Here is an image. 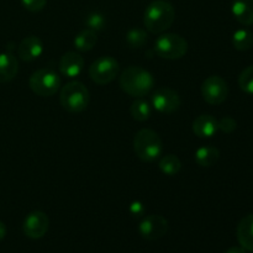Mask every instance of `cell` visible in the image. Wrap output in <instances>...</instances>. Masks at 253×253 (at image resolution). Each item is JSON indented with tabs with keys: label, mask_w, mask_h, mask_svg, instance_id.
<instances>
[{
	"label": "cell",
	"mask_w": 253,
	"mask_h": 253,
	"mask_svg": "<svg viewBox=\"0 0 253 253\" xmlns=\"http://www.w3.org/2000/svg\"><path fill=\"white\" fill-rule=\"evenodd\" d=\"M120 88L130 96L141 98L152 90L155 85V78L145 68L138 66H131L121 73L119 78Z\"/></svg>",
	"instance_id": "1"
},
{
	"label": "cell",
	"mask_w": 253,
	"mask_h": 253,
	"mask_svg": "<svg viewBox=\"0 0 253 253\" xmlns=\"http://www.w3.org/2000/svg\"><path fill=\"white\" fill-rule=\"evenodd\" d=\"M175 19V10L172 4L166 0H156L151 2L143 14V24L147 31L152 34H162L169 29Z\"/></svg>",
	"instance_id": "2"
},
{
	"label": "cell",
	"mask_w": 253,
	"mask_h": 253,
	"mask_svg": "<svg viewBox=\"0 0 253 253\" xmlns=\"http://www.w3.org/2000/svg\"><path fill=\"white\" fill-rule=\"evenodd\" d=\"M133 151L143 162H153L162 156V140L156 131L142 128L133 137Z\"/></svg>",
	"instance_id": "3"
},
{
	"label": "cell",
	"mask_w": 253,
	"mask_h": 253,
	"mask_svg": "<svg viewBox=\"0 0 253 253\" xmlns=\"http://www.w3.org/2000/svg\"><path fill=\"white\" fill-rule=\"evenodd\" d=\"M90 95L83 83L73 81L67 83L59 93V101L64 110L69 113H82L89 105Z\"/></svg>",
	"instance_id": "4"
},
{
	"label": "cell",
	"mask_w": 253,
	"mask_h": 253,
	"mask_svg": "<svg viewBox=\"0 0 253 253\" xmlns=\"http://www.w3.org/2000/svg\"><path fill=\"white\" fill-rule=\"evenodd\" d=\"M153 51L161 58L179 59L188 52V42L177 34H163L155 41Z\"/></svg>",
	"instance_id": "5"
},
{
	"label": "cell",
	"mask_w": 253,
	"mask_h": 253,
	"mask_svg": "<svg viewBox=\"0 0 253 253\" xmlns=\"http://www.w3.org/2000/svg\"><path fill=\"white\" fill-rule=\"evenodd\" d=\"M29 85L39 96H52L61 86V78L52 68H42L34 72L30 77Z\"/></svg>",
	"instance_id": "6"
},
{
	"label": "cell",
	"mask_w": 253,
	"mask_h": 253,
	"mask_svg": "<svg viewBox=\"0 0 253 253\" xmlns=\"http://www.w3.org/2000/svg\"><path fill=\"white\" fill-rule=\"evenodd\" d=\"M119 62L111 56H103L89 67V77L96 84H109L118 77Z\"/></svg>",
	"instance_id": "7"
},
{
	"label": "cell",
	"mask_w": 253,
	"mask_h": 253,
	"mask_svg": "<svg viewBox=\"0 0 253 253\" xmlns=\"http://www.w3.org/2000/svg\"><path fill=\"white\" fill-rule=\"evenodd\" d=\"M202 95L207 103L220 105L229 96V85L222 77L210 76L203 83Z\"/></svg>",
	"instance_id": "8"
},
{
	"label": "cell",
	"mask_w": 253,
	"mask_h": 253,
	"mask_svg": "<svg viewBox=\"0 0 253 253\" xmlns=\"http://www.w3.org/2000/svg\"><path fill=\"white\" fill-rule=\"evenodd\" d=\"M151 103L152 106L157 111L163 114H170L177 111L180 108V96L174 89L167 88V86H163V88L157 89V90L153 93L152 98H151Z\"/></svg>",
	"instance_id": "9"
},
{
	"label": "cell",
	"mask_w": 253,
	"mask_h": 253,
	"mask_svg": "<svg viewBox=\"0 0 253 253\" xmlns=\"http://www.w3.org/2000/svg\"><path fill=\"white\" fill-rule=\"evenodd\" d=\"M49 227V219L46 212L41 210H35L30 212L24 220L22 230L25 236L32 240H39L47 234Z\"/></svg>",
	"instance_id": "10"
},
{
	"label": "cell",
	"mask_w": 253,
	"mask_h": 253,
	"mask_svg": "<svg viewBox=\"0 0 253 253\" xmlns=\"http://www.w3.org/2000/svg\"><path fill=\"white\" fill-rule=\"evenodd\" d=\"M167 219L161 215H148L138 225V231L143 239L148 241H156L165 236L168 232Z\"/></svg>",
	"instance_id": "11"
},
{
	"label": "cell",
	"mask_w": 253,
	"mask_h": 253,
	"mask_svg": "<svg viewBox=\"0 0 253 253\" xmlns=\"http://www.w3.org/2000/svg\"><path fill=\"white\" fill-rule=\"evenodd\" d=\"M43 52V43L35 35L25 37L17 47V56L25 62H32L39 58Z\"/></svg>",
	"instance_id": "12"
},
{
	"label": "cell",
	"mask_w": 253,
	"mask_h": 253,
	"mask_svg": "<svg viewBox=\"0 0 253 253\" xmlns=\"http://www.w3.org/2000/svg\"><path fill=\"white\" fill-rule=\"evenodd\" d=\"M84 58L77 52H66L59 59V72L67 78H74L82 73Z\"/></svg>",
	"instance_id": "13"
},
{
	"label": "cell",
	"mask_w": 253,
	"mask_h": 253,
	"mask_svg": "<svg viewBox=\"0 0 253 253\" xmlns=\"http://www.w3.org/2000/svg\"><path fill=\"white\" fill-rule=\"evenodd\" d=\"M193 132L200 138H210L219 130V120L212 115H199L193 121Z\"/></svg>",
	"instance_id": "14"
},
{
	"label": "cell",
	"mask_w": 253,
	"mask_h": 253,
	"mask_svg": "<svg viewBox=\"0 0 253 253\" xmlns=\"http://www.w3.org/2000/svg\"><path fill=\"white\" fill-rule=\"evenodd\" d=\"M236 234L242 249L253 253V214L246 215L240 220Z\"/></svg>",
	"instance_id": "15"
},
{
	"label": "cell",
	"mask_w": 253,
	"mask_h": 253,
	"mask_svg": "<svg viewBox=\"0 0 253 253\" xmlns=\"http://www.w3.org/2000/svg\"><path fill=\"white\" fill-rule=\"evenodd\" d=\"M231 12L235 20L244 26L253 25V0H232Z\"/></svg>",
	"instance_id": "16"
},
{
	"label": "cell",
	"mask_w": 253,
	"mask_h": 253,
	"mask_svg": "<svg viewBox=\"0 0 253 253\" xmlns=\"http://www.w3.org/2000/svg\"><path fill=\"white\" fill-rule=\"evenodd\" d=\"M19 72V62L10 52L0 53V83H7L16 77Z\"/></svg>",
	"instance_id": "17"
},
{
	"label": "cell",
	"mask_w": 253,
	"mask_h": 253,
	"mask_svg": "<svg viewBox=\"0 0 253 253\" xmlns=\"http://www.w3.org/2000/svg\"><path fill=\"white\" fill-rule=\"evenodd\" d=\"M220 158V151L212 146H203L195 151L194 160L200 167H212Z\"/></svg>",
	"instance_id": "18"
},
{
	"label": "cell",
	"mask_w": 253,
	"mask_h": 253,
	"mask_svg": "<svg viewBox=\"0 0 253 253\" xmlns=\"http://www.w3.org/2000/svg\"><path fill=\"white\" fill-rule=\"evenodd\" d=\"M96 42H98V36L96 32L91 31V30L85 29L83 31L79 32L76 37H74V47L78 49L79 52H88L95 47Z\"/></svg>",
	"instance_id": "19"
},
{
	"label": "cell",
	"mask_w": 253,
	"mask_h": 253,
	"mask_svg": "<svg viewBox=\"0 0 253 253\" xmlns=\"http://www.w3.org/2000/svg\"><path fill=\"white\" fill-rule=\"evenodd\" d=\"M161 172L166 175H177L182 169V162L175 155H166L163 156L158 163Z\"/></svg>",
	"instance_id": "20"
},
{
	"label": "cell",
	"mask_w": 253,
	"mask_h": 253,
	"mask_svg": "<svg viewBox=\"0 0 253 253\" xmlns=\"http://www.w3.org/2000/svg\"><path fill=\"white\" fill-rule=\"evenodd\" d=\"M232 44H234L235 49H237V51H249L253 46V34L250 30L246 29L237 30L232 35Z\"/></svg>",
	"instance_id": "21"
},
{
	"label": "cell",
	"mask_w": 253,
	"mask_h": 253,
	"mask_svg": "<svg viewBox=\"0 0 253 253\" xmlns=\"http://www.w3.org/2000/svg\"><path fill=\"white\" fill-rule=\"evenodd\" d=\"M151 113H152V110H151L150 104L146 100H143V99H136L130 106L131 116L136 121H140V123L148 120L151 116Z\"/></svg>",
	"instance_id": "22"
},
{
	"label": "cell",
	"mask_w": 253,
	"mask_h": 253,
	"mask_svg": "<svg viewBox=\"0 0 253 253\" xmlns=\"http://www.w3.org/2000/svg\"><path fill=\"white\" fill-rule=\"evenodd\" d=\"M147 32L143 29H138V27H135V29L128 30V32L126 34V43L130 48L137 49L141 48V47L145 46V43L147 42Z\"/></svg>",
	"instance_id": "23"
},
{
	"label": "cell",
	"mask_w": 253,
	"mask_h": 253,
	"mask_svg": "<svg viewBox=\"0 0 253 253\" xmlns=\"http://www.w3.org/2000/svg\"><path fill=\"white\" fill-rule=\"evenodd\" d=\"M239 86L246 94L253 95V66H249L240 73Z\"/></svg>",
	"instance_id": "24"
},
{
	"label": "cell",
	"mask_w": 253,
	"mask_h": 253,
	"mask_svg": "<svg viewBox=\"0 0 253 253\" xmlns=\"http://www.w3.org/2000/svg\"><path fill=\"white\" fill-rule=\"evenodd\" d=\"M85 22L89 30L96 32L100 31V30H103L104 27H105L106 20L105 17H104V15L100 14V12H93V14H90L86 17Z\"/></svg>",
	"instance_id": "25"
},
{
	"label": "cell",
	"mask_w": 253,
	"mask_h": 253,
	"mask_svg": "<svg viewBox=\"0 0 253 253\" xmlns=\"http://www.w3.org/2000/svg\"><path fill=\"white\" fill-rule=\"evenodd\" d=\"M237 127V123L231 116H224L221 120H219V130L225 133H232Z\"/></svg>",
	"instance_id": "26"
},
{
	"label": "cell",
	"mask_w": 253,
	"mask_h": 253,
	"mask_svg": "<svg viewBox=\"0 0 253 253\" xmlns=\"http://www.w3.org/2000/svg\"><path fill=\"white\" fill-rule=\"evenodd\" d=\"M22 5L26 10L31 12L41 11L47 4V0H21Z\"/></svg>",
	"instance_id": "27"
},
{
	"label": "cell",
	"mask_w": 253,
	"mask_h": 253,
	"mask_svg": "<svg viewBox=\"0 0 253 253\" xmlns=\"http://www.w3.org/2000/svg\"><path fill=\"white\" fill-rule=\"evenodd\" d=\"M146 208L145 205L141 202H133L132 204L130 205V214L132 217H136V219H140L145 215Z\"/></svg>",
	"instance_id": "28"
},
{
	"label": "cell",
	"mask_w": 253,
	"mask_h": 253,
	"mask_svg": "<svg viewBox=\"0 0 253 253\" xmlns=\"http://www.w3.org/2000/svg\"><path fill=\"white\" fill-rule=\"evenodd\" d=\"M225 253H246V250L242 249L241 246H240V247L235 246V247H231V249L227 250V251Z\"/></svg>",
	"instance_id": "29"
},
{
	"label": "cell",
	"mask_w": 253,
	"mask_h": 253,
	"mask_svg": "<svg viewBox=\"0 0 253 253\" xmlns=\"http://www.w3.org/2000/svg\"><path fill=\"white\" fill-rule=\"evenodd\" d=\"M6 235V226L4 225V222L0 221V241H2Z\"/></svg>",
	"instance_id": "30"
}]
</instances>
